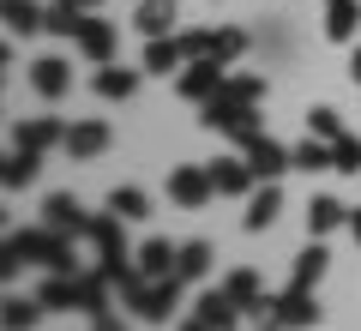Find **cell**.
<instances>
[{
	"instance_id": "obj_25",
	"label": "cell",
	"mask_w": 361,
	"mask_h": 331,
	"mask_svg": "<svg viewBox=\"0 0 361 331\" xmlns=\"http://www.w3.org/2000/svg\"><path fill=\"white\" fill-rule=\"evenodd\" d=\"M175 253H180V247H169L163 235H157V241L139 247V271H145V277H175Z\"/></svg>"
},
{
	"instance_id": "obj_6",
	"label": "cell",
	"mask_w": 361,
	"mask_h": 331,
	"mask_svg": "<svg viewBox=\"0 0 361 331\" xmlns=\"http://www.w3.org/2000/svg\"><path fill=\"white\" fill-rule=\"evenodd\" d=\"M42 223L61 229V235H73V241H85V235H90V211L73 199V193H54V199L42 205Z\"/></svg>"
},
{
	"instance_id": "obj_18",
	"label": "cell",
	"mask_w": 361,
	"mask_h": 331,
	"mask_svg": "<svg viewBox=\"0 0 361 331\" xmlns=\"http://www.w3.org/2000/svg\"><path fill=\"white\" fill-rule=\"evenodd\" d=\"M0 18H6V30H13V37H49V13H42L37 0H6V6H0Z\"/></svg>"
},
{
	"instance_id": "obj_13",
	"label": "cell",
	"mask_w": 361,
	"mask_h": 331,
	"mask_svg": "<svg viewBox=\"0 0 361 331\" xmlns=\"http://www.w3.org/2000/svg\"><path fill=\"white\" fill-rule=\"evenodd\" d=\"M247 163H253V175H259V181H277L289 163H295V151H283L277 139H265V133H259V139L247 145Z\"/></svg>"
},
{
	"instance_id": "obj_17",
	"label": "cell",
	"mask_w": 361,
	"mask_h": 331,
	"mask_svg": "<svg viewBox=\"0 0 361 331\" xmlns=\"http://www.w3.org/2000/svg\"><path fill=\"white\" fill-rule=\"evenodd\" d=\"M325 271H331V253H325V235H313V241L295 253V277H289V289H313Z\"/></svg>"
},
{
	"instance_id": "obj_14",
	"label": "cell",
	"mask_w": 361,
	"mask_h": 331,
	"mask_svg": "<svg viewBox=\"0 0 361 331\" xmlns=\"http://www.w3.org/2000/svg\"><path fill=\"white\" fill-rule=\"evenodd\" d=\"M180 66H187V42H175V37H145V73H151V78L180 73Z\"/></svg>"
},
{
	"instance_id": "obj_20",
	"label": "cell",
	"mask_w": 361,
	"mask_h": 331,
	"mask_svg": "<svg viewBox=\"0 0 361 331\" xmlns=\"http://www.w3.org/2000/svg\"><path fill=\"white\" fill-rule=\"evenodd\" d=\"M90 85H97V97H103V102H127L133 90H139V73H133V66H115V61H103Z\"/></svg>"
},
{
	"instance_id": "obj_28",
	"label": "cell",
	"mask_w": 361,
	"mask_h": 331,
	"mask_svg": "<svg viewBox=\"0 0 361 331\" xmlns=\"http://www.w3.org/2000/svg\"><path fill=\"white\" fill-rule=\"evenodd\" d=\"M205 271H211V247H205V241H187V247L175 253V277H180V283H199Z\"/></svg>"
},
{
	"instance_id": "obj_35",
	"label": "cell",
	"mask_w": 361,
	"mask_h": 331,
	"mask_svg": "<svg viewBox=\"0 0 361 331\" xmlns=\"http://www.w3.org/2000/svg\"><path fill=\"white\" fill-rule=\"evenodd\" d=\"M349 235H355V247H361V211H349Z\"/></svg>"
},
{
	"instance_id": "obj_29",
	"label": "cell",
	"mask_w": 361,
	"mask_h": 331,
	"mask_svg": "<svg viewBox=\"0 0 361 331\" xmlns=\"http://www.w3.org/2000/svg\"><path fill=\"white\" fill-rule=\"evenodd\" d=\"M295 169H307V175H325V169H331V139L307 133V139L295 145Z\"/></svg>"
},
{
	"instance_id": "obj_9",
	"label": "cell",
	"mask_w": 361,
	"mask_h": 331,
	"mask_svg": "<svg viewBox=\"0 0 361 331\" xmlns=\"http://www.w3.org/2000/svg\"><path fill=\"white\" fill-rule=\"evenodd\" d=\"M211 181H217V193H229V199H241V193L259 187V175H253V163H247V151H241V157H217V163H211Z\"/></svg>"
},
{
	"instance_id": "obj_30",
	"label": "cell",
	"mask_w": 361,
	"mask_h": 331,
	"mask_svg": "<svg viewBox=\"0 0 361 331\" xmlns=\"http://www.w3.org/2000/svg\"><path fill=\"white\" fill-rule=\"evenodd\" d=\"M109 211L127 217V223H145V217H151V199H145L139 187H115V193H109Z\"/></svg>"
},
{
	"instance_id": "obj_12",
	"label": "cell",
	"mask_w": 361,
	"mask_h": 331,
	"mask_svg": "<svg viewBox=\"0 0 361 331\" xmlns=\"http://www.w3.org/2000/svg\"><path fill=\"white\" fill-rule=\"evenodd\" d=\"M13 145H18V151H54V145H66V121H54V115H42V121H18Z\"/></svg>"
},
{
	"instance_id": "obj_32",
	"label": "cell",
	"mask_w": 361,
	"mask_h": 331,
	"mask_svg": "<svg viewBox=\"0 0 361 331\" xmlns=\"http://www.w3.org/2000/svg\"><path fill=\"white\" fill-rule=\"evenodd\" d=\"M331 169L337 175H361V139L355 133H343V139L331 145Z\"/></svg>"
},
{
	"instance_id": "obj_31",
	"label": "cell",
	"mask_w": 361,
	"mask_h": 331,
	"mask_svg": "<svg viewBox=\"0 0 361 331\" xmlns=\"http://www.w3.org/2000/svg\"><path fill=\"white\" fill-rule=\"evenodd\" d=\"M223 97H235V102H247V109H259V102H265V78H253V73H235L229 85H223Z\"/></svg>"
},
{
	"instance_id": "obj_34",
	"label": "cell",
	"mask_w": 361,
	"mask_h": 331,
	"mask_svg": "<svg viewBox=\"0 0 361 331\" xmlns=\"http://www.w3.org/2000/svg\"><path fill=\"white\" fill-rule=\"evenodd\" d=\"M37 313H49V307H42L37 295H30V301H18V295H6V325H13V331H18V325H37Z\"/></svg>"
},
{
	"instance_id": "obj_37",
	"label": "cell",
	"mask_w": 361,
	"mask_h": 331,
	"mask_svg": "<svg viewBox=\"0 0 361 331\" xmlns=\"http://www.w3.org/2000/svg\"><path fill=\"white\" fill-rule=\"evenodd\" d=\"M78 6H85V13H97V6H103V0H78Z\"/></svg>"
},
{
	"instance_id": "obj_26",
	"label": "cell",
	"mask_w": 361,
	"mask_h": 331,
	"mask_svg": "<svg viewBox=\"0 0 361 331\" xmlns=\"http://www.w3.org/2000/svg\"><path fill=\"white\" fill-rule=\"evenodd\" d=\"M37 169H42V151H18V145H13V157H6V169H0V181L18 193V187L37 181Z\"/></svg>"
},
{
	"instance_id": "obj_3",
	"label": "cell",
	"mask_w": 361,
	"mask_h": 331,
	"mask_svg": "<svg viewBox=\"0 0 361 331\" xmlns=\"http://www.w3.org/2000/svg\"><path fill=\"white\" fill-rule=\"evenodd\" d=\"M211 193H217L211 169H193V163L169 169V205H180V211H205V205H211Z\"/></svg>"
},
{
	"instance_id": "obj_22",
	"label": "cell",
	"mask_w": 361,
	"mask_h": 331,
	"mask_svg": "<svg viewBox=\"0 0 361 331\" xmlns=\"http://www.w3.org/2000/svg\"><path fill=\"white\" fill-rule=\"evenodd\" d=\"M169 25H175V0H139V13H133L139 37H163Z\"/></svg>"
},
{
	"instance_id": "obj_19",
	"label": "cell",
	"mask_w": 361,
	"mask_h": 331,
	"mask_svg": "<svg viewBox=\"0 0 361 331\" xmlns=\"http://www.w3.org/2000/svg\"><path fill=\"white\" fill-rule=\"evenodd\" d=\"M90 247H97V259H127V235H121V217L103 211V217H90Z\"/></svg>"
},
{
	"instance_id": "obj_33",
	"label": "cell",
	"mask_w": 361,
	"mask_h": 331,
	"mask_svg": "<svg viewBox=\"0 0 361 331\" xmlns=\"http://www.w3.org/2000/svg\"><path fill=\"white\" fill-rule=\"evenodd\" d=\"M307 133H319V139H331V145H337L349 127H343V115H337V109H307Z\"/></svg>"
},
{
	"instance_id": "obj_5",
	"label": "cell",
	"mask_w": 361,
	"mask_h": 331,
	"mask_svg": "<svg viewBox=\"0 0 361 331\" xmlns=\"http://www.w3.org/2000/svg\"><path fill=\"white\" fill-rule=\"evenodd\" d=\"M277 217H283V187H277V181H265V187L247 193V217H241V229H247V235H265Z\"/></svg>"
},
{
	"instance_id": "obj_27",
	"label": "cell",
	"mask_w": 361,
	"mask_h": 331,
	"mask_svg": "<svg viewBox=\"0 0 361 331\" xmlns=\"http://www.w3.org/2000/svg\"><path fill=\"white\" fill-rule=\"evenodd\" d=\"M85 6H78V0H54L49 6V37H78V30H85Z\"/></svg>"
},
{
	"instance_id": "obj_1",
	"label": "cell",
	"mask_w": 361,
	"mask_h": 331,
	"mask_svg": "<svg viewBox=\"0 0 361 331\" xmlns=\"http://www.w3.org/2000/svg\"><path fill=\"white\" fill-rule=\"evenodd\" d=\"M180 42H187V61H223V66L241 61V54L253 49V37H247L241 25H223V30H187Z\"/></svg>"
},
{
	"instance_id": "obj_11",
	"label": "cell",
	"mask_w": 361,
	"mask_h": 331,
	"mask_svg": "<svg viewBox=\"0 0 361 331\" xmlns=\"http://www.w3.org/2000/svg\"><path fill=\"white\" fill-rule=\"evenodd\" d=\"M30 90H37V97H49V102H61L66 90H73V66L54 61V54H42V61L30 66Z\"/></svg>"
},
{
	"instance_id": "obj_21",
	"label": "cell",
	"mask_w": 361,
	"mask_h": 331,
	"mask_svg": "<svg viewBox=\"0 0 361 331\" xmlns=\"http://www.w3.org/2000/svg\"><path fill=\"white\" fill-rule=\"evenodd\" d=\"M37 301L49 307V313H73L78 307V271H49V283L37 289Z\"/></svg>"
},
{
	"instance_id": "obj_8",
	"label": "cell",
	"mask_w": 361,
	"mask_h": 331,
	"mask_svg": "<svg viewBox=\"0 0 361 331\" xmlns=\"http://www.w3.org/2000/svg\"><path fill=\"white\" fill-rule=\"evenodd\" d=\"M61 151L73 157V163H90V157H103V151H109V127H103V121H73Z\"/></svg>"
},
{
	"instance_id": "obj_4",
	"label": "cell",
	"mask_w": 361,
	"mask_h": 331,
	"mask_svg": "<svg viewBox=\"0 0 361 331\" xmlns=\"http://www.w3.org/2000/svg\"><path fill=\"white\" fill-rule=\"evenodd\" d=\"M223 85H229V73H223V61H187L175 73V90L187 102H211V97H223Z\"/></svg>"
},
{
	"instance_id": "obj_15",
	"label": "cell",
	"mask_w": 361,
	"mask_h": 331,
	"mask_svg": "<svg viewBox=\"0 0 361 331\" xmlns=\"http://www.w3.org/2000/svg\"><path fill=\"white\" fill-rule=\"evenodd\" d=\"M235 295L229 289H217V295H199V307H193V319L187 325H199V331H223V325H235Z\"/></svg>"
},
{
	"instance_id": "obj_16",
	"label": "cell",
	"mask_w": 361,
	"mask_h": 331,
	"mask_svg": "<svg viewBox=\"0 0 361 331\" xmlns=\"http://www.w3.org/2000/svg\"><path fill=\"white\" fill-rule=\"evenodd\" d=\"M223 289L235 295V307H241V313H259V307L271 301V295H265V283H259V271H253V265H235L229 277H223Z\"/></svg>"
},
{
	"instance_id": "obj_36",
	"label": "cell",
	"mask_w": 361,
	"mask_h": 331,
	"mask_svg": "<svg viewBox=\"0 0 361 331\" xmlns=\"http://www.w3.org/2000/svg\"><path fill=\"white\" fill-rule=\"evenodd\" d=\"M349 78H355V85H361V49H355V61H349Z\"/></svg>"
},
{
	"instance_id": "obj_24",
	"label": "cell",
	"mask_w": 361,
	"mask_h": 331,
	"mask_svg": "<svg viewBox=\"0 0 361 331\" xmlns=\"http://www.w3.org/2000/svg\"><path fill=\"white\" fill-rule=\"evenodd\" d=\"M355 30H361V0H331V13H325V37L349 42Z\"/></svg>"
},
{
	"instance_id": "obj_10",
	"label": "cell",
	"mask_w": 361,
	"mask_h": 331,
	"mask_svg": "<svg viewBox=\"0 0 361 331\" xmlns=\"http://www.w3.org/2000/svg\"><path fill=\"white\" fill-rule=\"evenodd\" d=\"M313 319H319V301H313V289L271 295V325H313Z\"/></svg>"
},
{
	"instance_id": "obj_7",
	"label": "cell",
	"mask_w": 361,
	"mask_h": 331,
	"mask_svg": "<svg viewBox=\"0 0 361 331\" xmlns=\"http://www.w3.org/2000/svg\"><path fill=\"white\" fill-rule=\"evenodd\" d=\"M115 49H121V30L109 25V18H97V13H90V18H85V30H78V54L103 66V61H115Z\"/></svg>"
},
{
	"instance_id": "obj_2",
	"label": "cell",
	"mask_w": 361,
	"mask_h": 331,
	"mask_svg": "<svg viewBox=\"0 0 361 331\" xmlns=\"http://www.w3.org/2000/svg\"><path fill=\"white\" fill-rule=\"evenodd\" d=\"M175 307H180V277H139L127 289V313L133 319H151L157 325V319H169Z\"/></svg>"
},
{
	"instance_id": "obj_23",
	"label": "cell",
	"mask_w": 361,
	"mask_h": 331,
	"mask_svg": "<svg viewBox=\"0 0 361 331\" xmlns=\"http://www.w3.org/2000/svg\"><path fill=\"white\" fill-rule=\"evenodd\" d=\"M349 223V211H343V199H331V193H319V199L307 205V229L313 235H331V229H343Z\"/></svg>"
}]
</instances>
